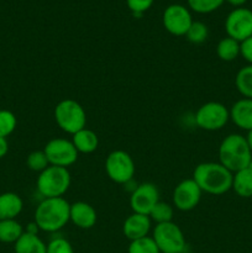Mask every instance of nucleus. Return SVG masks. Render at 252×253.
I'll return each mask as SVG.
<instances>
[{
    "instance_id": "31",
    "label": "nucleus",
    "mask_w": 252,
    "mask_h": 253,
    "mask_svg": "<svg viewBox=\"0 0 252 253\" xmlns=\"http://www.w3.org/2000/svg\"><path fill=\"white\" fill-rule=\"evenodd\" d=\"M153 1L155 0H126V4L132 11L133 16H142L143 12L152 6Z\"/></svg>"
},
{
    "instance_id": "28",
    "label": "nucleus",
    "mask_w": 252,
    "mask_h": 253,
    "mask_svg": "<svg viewBox=\"0 0 252 253\" xmlns=\"http://www.w3.org/2000/svg\"><path fill=\"white\" fill-rule=\"evenodd\" d=\"M17 125L16 116L9 110H0V137L6 138L15 131Z\"/></svg>"
},
{
    "instance_id": "7",
    "label": "nucleus",
    "mask_w": 252,
    "mask_h": 253,
    "mask_svg": "<svg viewBox=\"0 0 252 253\" xmlns=\"http://www.w3.org/2000/svg\"><path fill=\"white\" fill-rule=\"evenodd\" d=\"M230 120V110L219 101H209L198 109L195 114V123L202 130H221Z\"/></svg>"
},
{
    "instance_id": "23",
    "label": "nucleus",
    "mask_w": 252,
    "mask_h": 253,
    "mask_svg": "<svg viewBox=\"0 0 252 253\" xmlns=\"http://www.w3.org/2000/svg\"><path fill=\"white\" fill-rule=\"evenodd\" d=\"M235 85L241 95L247 99H252V64L242 67L237 72Z\"/></svg>"
},
{
    "instance_id": "16",
    "label": "nucleus",
    "mask_w": 252,
    "mask_h": 253,
    "mask_svg": "<svg viewBox=\"0 0 252 253\" xmlns=\"http://www.w3.org/2000/svg\"><path fill=\"white\" fill-rule=\"evenodd\" d=\"M230 119L241 130H252V99H240L230 109Z\"/></svg>"
},
{
    "instance_id": "34",
    "label": "nucleus",
    "mask_w": 252,
    "mask_h": 253,
    "mask_svg": "<svg viewBox=\"0 0 252 253\" xmlns=\"http://www.w3.org/2000/svg\"><path fill=\"white\" fill-rule=\"evenodd\" d=\"M225 1L229 2L230 5L235 7H242L247 2V0H225Z\"/></svg>"
},
{
    "instance_id": "10",
    "label": "nucleus",
    "mask_w": 252,
    "mask_h": 253,
    "mask_svg": "<svg viewBox=\"0 0 252 253\" xmlns=\"http://www.w3.org/2000/svg\"><path fill=\"white\" fill-rule=\"evenodd\" d=\"M227 36L242 42L252 36V10L247 7H235L225 20Z\"/></svg>"
},
{
    "instance_id": "14",
    "label": "nucleus",
    "mask_w": 252,
    "mask_h": 253,
    "mask_svg": "<svg viewBox=\"0 0 252 253\" xmlns=\"http://www.w3.org/2000/svg\"><path fill=\"white\" fill-rule=\"evenodd\" d=\"M151 221L148 215L137 214L132 212L130 216L126 217L123 225V234L130 241L142 239V237L148 236V232L151 230Z\"/></svg>"
},
{
    "instance_id": "29",
    "label": "nucleus",
    "mask_w": 252,
    "mask_h": 253,
    "mask_svg": "<svg viewBox=\"0 0 252 253\" xmlns=\"http://www.w3.org/2000/svg\"><path fill=\"white\" fill-rule=\"evenodd\" d=\"M26 163L27 167H29L30 169L39 173H41L42 170H44L49 166V162L48 160H47V156L46 153L43 152V150L34 151V152L30 153V155L27 156Z\"/></svg>"
},
{
    "instance_id": "4",
    "label": "nucleus",
    "mask_w": 252,
    "mask_h": 253,
    "mask_svg": "<svg viewBox=\"0 0 252 253\" xmlns=\"http://www.w3.org/2000/svg\"><path fill=\"white\" fill-rule=\"evenodd\" d=\"M37 190L46 198H61L69 189L71 173L67 168L48 166L37 177Z\"/></svg>"
},
{
    "instance_id": "32",
    "label": "nucleus",
    "mask_w": 252,
    "mask_h": 253,
    "mask_svg": "<svg viewBox=\"0 0 252 253\" xmlns=\"http://www.w3.org/2000/svg\"><path fill=\"white\" fill-rule=\"evenodd\" d=\"M240 54L245 58V61L252 64V36L240 42Z\"/></svg>"
},
{
    "instance_id": "5",
    "label": "nucleus",
    "mask_w": 252,
    "mask_h": 253,
    "mask_svg": "<svg viewBox=\"0 0 252 253\" xmlns=\"http://www.w3.org/2000/svg\"><path fill=\"white\" fill-rule=\"evenodd\" d=\"M54 120L62 131L74 135L85 127L86 113L77 100L64 99L54 108Z\"/></svg>"
},
{
    "instance_id": "26",
    "label": "nucleus",
    "mask_w": 252,
    "mask_h": 253,
    "mask_svg": "<svg viewBox=\"0 0 252 253\" xmlns=\"http://www.w3.org/2000/svg\"><path fill=\"white\" fill-rule=\"evenodd\" d=\"M128 253H161L155 240L150 236L131 241L128 245Z\"/></svg>"
},
{
    "instance_id": "15",
    "label": "nucleus",
    "mask_w": 252,
    "mask_h": 253,
    "mask_svg": "<svg viewBox=\"0 0 252 253\" xmlns=\"http://www.w3.org/2000/svg\"><path fill=\"white\" fill-rule=\"evenodd\" d=\"M98 215L95 209L85 202H76L71 204L69 209V221L77 227L83 230L91 229L96 224Z\"/></svg>"
},
{
    "instance_id": "19",
    "label": "nucleus",
    "mask_w": 252,
    "mask_h": 253,
    "mask_svg": "<svg viewBox=\"0 0 252 253\" xmlns=\"http://www.w3.org/2000/svg\"><path fill=\"white\" fill-rule=\"evenodd\" d=\"M231 189L241 198L252 197V162L247 168L234 173Z\"/></svg>"
},
{
    "instance_id": "35",
    "label": "nucleus",
    "mask_w": 252,
    "mask_h": 253,
    "mask_svg": "<svg viewBox=\"0 0 252 253\" xmlns=\"http://www.w3.org/2000/svg\"><path fill=\"white\" fill-rule=\"evenodd\" d=\"M246 141H247V143H249V147H250V150H251V152H252V130L247 132Z\"/></svg>"
},
{
    "instance_id": "18",
    "label": "nucleus",
    "mask_w": 252,
    "mask_h": 253,
    "mask_svg": "<svg viewBox=\"0 0 252 253\" xmlns=\"http://www.w3.org/2000/svg\"><path fill=\"white\" fill-rule=\"evenodd\" d=\"M72 142H73L78 153L89 155V153H93L94 151H96L99 146V138L93 130L84 127L83 130L72 135Z\"/></svg>"
},
{
    "instance_id": "33",
    "label": "nucleus",
    "mask_w": 252,
    "mask_h": 253,
    "mask_svg": "<svg viewBox=\"0 0 252 253\" xmlns=\"http://www.w3.org/2000/svg\"><path fill=\"white\" fill-rule=\"evenodd\" d=\"M7 151H9V143H7V140L4 137H0V160L6 156Z\"/></svg>"
},
{
    "instance_id": "1",
    "label": "nucleus",
    "mask_w": 252,
    "mask_h": 253,
    "mask_svg": "<svg viewBox=\"0 0 252 253\" xmlns=\"http://www.w3.org/2000/svg\"><path fill=\"white\" fill-rule=\"evenodd\" d=\"M234 173L220 162H204L195 167L193 179L202 192L211 195H221L232 188Z\"/></svg>"
},
{
    "instance_id": "22",
    "label": "nucleus",
    "mask_w": 252,
    "mask_h": 253,
    "mask_svg": "<svg viewBox=\"0 0 252 253\" xmlns=\"http://www.w3.org/2000/svg\"><path fill=\"white\" fill-rule=\"evenodd\" d=\"M216 54L224 62L235 61L240 56V42L229 36L220 40L216 46Z\"/></svg>"
},
{
    "instance_id": "6",
    "label": "nucleus",
    "mask_w": 252,
    "mask_h": 253,
    "mask_svg": "<svg viewBox=\"0 0 252 253\" xmlns=\"http://www.w3.org/2000/svg\"><path fill=\"white\" fill-rule=\"evenodd\" d=\"M152 239L161 253H183L187 246L184 234L173 221L156 225Z\"/></svg>"
},
{
    "instance_id": "13",
    "label": "nucleus",
    "mask_w": 252,
    "mask_h": 253,
    "mask_svg": "<svg viewBox=\"0 0 252 253\" xmlns=\"http://www.w3.org/2000/svg\"><path fill=\"white\" fill-rule=\"evenodd\" d=\"M160 202V192L153 183H142L130 195V207L133 212L150 215L151 210Z\"/></svg>"
},
{
    "instance_id": "20",
    "label": "nucleus",
    "mask_w": 252,
    "mask_h": 253,
    "mask_svg": "<svg viewBox=\"0 0 252 253\" xmlns=\"http://www.w3.org/2000/svg\"><path fill=\"white\" fill-rule=\"evenodd\" d=\"M15 253H46L47 245L37 235L24 232L14 244Z\"/></svg>"
},
{
    "instance_id": "3",
    "label": "nucleus",
    "mask_w": 252,
    "mask_h": 253,
    "mask_svg": "<svg viewBox=\"0 0 252 253\" xmlns=\"http://www.w3.org/2000/svg\"><path fill=\"white\" fill-rule=\"evenodd\" d=\"M219 162L232 173L249 167L252 162V152L246 137L239 133L226 136L219 146Z\"/></svg>"
},
{
    "instance_id": "12",
    "label": "nucleus",
    "mask_w": 252,
    "mask_h": 253,
    "mask_svg": "<svg viewBox=\"0 0 252 253\" xmlns=\"http://www.w3.org/2000/svg\"><path fill=\"white\" fill-rule=\"evenodd\" d=\"M202 189L193 178L178 183L173 190V205L180 211H190L195 209L202 199Z\"/></svg>"
},
{
    "instance_id": "25",
    "label": "nucleus",
    "mask_w": 252,
    "mask_h": 253,
    "mask_svg": "<svg viewBox=\"0 0 252 253\" xmlns=\"http://www.w3.org/2000/svg\"><path fill=\"white\" fill-rule=\"evenodd\" d=\"M185 36H187L188 41L192 42V43L200 44L207 41L208 36H209V29L204 22L193 21Z\"/></svg>"
},
{
    "instance_id": "17",
    "label": "nucleus",
    "mask_w": 252,
    "mask_h": 253,
    "mask_svg": "<svg viewBox=\"0 0 252 253\" xmlns=\"http://www.w3.org/2000/svg\"><path fill=\"white\" fill-rule=\"evenodd\" d=\"M24 208L21 198L12 192L0 194V220L16 219Z\"/></svg>"
},
{
    "instance_id": "2",
    "label": "nucleus",
    "mask_w": 252,
    "mask_h": 253,
    "mask_svg": "<svg viewBox=\"0 0 252 253\" xmlns=\"http://www.w3.org/2000/svg\"><path fill=\"white\" fill-rule=\"evenodd\" d=\"M71 204L61 198H46L35 210V224L44 232H56L69 221Z\"/></svg>"
},
{
    "instance_id": "24",
    "label": "nucleus",
    "mask_w": 252,
    "mask_h": 253,
    "mask_svg": "<svg viewBox=\"0 0 252 253\" xmlns=\"http://www.w3.org/2000/svg\"><path fill=\"white\" fill-rule=\"evenodd\" d=\"M174 215V210L173 207L168 203L165 202H158L155 205L150 212V219L151 221H155L156 224H165V222H170Z\"/></svg>"
},
{
    "instance_id": "27",
    "label": "nucleus",
    "mask_w": 252,
    "mask_h": 253,
    "mask_svg": "<svg viewBox=\"0 0 252 253\" xmlns=\"http://www.w3.org/2000/svg\"><path fill=\"white\" fill-rule=\"evenodd\" d=\"M193 11L198 14H210L219 9L225 0H187Z\"/></svg>"
},
{
    "instance_id": "11",
    "label": "nucleus",
    "mask_w": 252,
    "mask_h": 253,
    "mask_svg": "<svg viewBox=\"0 0 252 253\" xmlns=\"http://www.w3.org/2000/svg\"><path fill=\"white\" fill-rule=\"evenodd\" d=\"M165 29L173 36H185L193 22L189 9L182 4H172L166 7L162 15Z\"/></svg>"
},
{
    "instance_id": "30",
    "label": "nucleus",
    "mask_w": 252,
    "mask_h": 253,
    "mask_svg": "<svg viewBox=\"0 0 252 253\" xmlns=\"http://www.w3.org/2000/svg\"><path fill=\"white\" fill-rule=\"evenodd\" d=\"M46 253H74V250L68 240L57 237L47 245Z\"/></svg>"
},
{
    "instance_id": "8",
    "label": "nucleus",
    "mask_w": 252,
    "mask_h": 253,
    "mask_svg": "<svg viewBox=\"0 0 252 253\" xmlns=\"http://www.w3.org/2000/svg\"><path fill=\"white\" fill-rule=\"evenodd\" d=\"M105 172L113 182L125 184L135 175V162L125 151H113L105 160Z\"/></svg>"
},
{
    "instance_id": "9",
    "label": "nucleus",
    "mask_w": 252,
    "mask_h": 253,
    "mask_svg": "<svg viewBox=\"0 0 252 253\" xmlns=\"http://www.w3.org/2000/svg\"><path fill=\"white\" fill-rule=\"evenodd\" d=\"M49 166L67 168L74 165L78 160V151L73 142L66 138H52L46 143L43 148Z\"/></svg>"
},
{
    "instance_id": "21",
    "label": "nucleus",
    "mask_w": 252,
    "mask_h": 253,
    "mask_svg": "<svg viewBox=\"0 0 252 253\" xmlns=\"http://www.w3.org/2000/svg\"><path fill=\"white\" fill-rule=\"evenodd\" d=\"M22 225L16 219L0 220V242L15 244L24 234Z\"/></svg>"
}]
</instances>
